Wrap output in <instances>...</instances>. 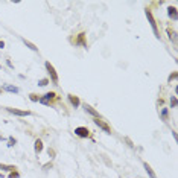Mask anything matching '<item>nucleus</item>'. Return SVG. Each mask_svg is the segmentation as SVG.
<instances>
[{"mask_svg": "<svg viewBox=\"0 0 178 178\" xmlns=\"http://www.w3.org/2000/svg\"><path fill=\"white\" fill-rule=\"evenodd\" d=\"M58 101H60V95L55 93V91H49V93H46V95L40 96L38 102H41V104H44V105H49V107H55V104Z\"/></svg>", "mask_w": 178, "mask_h": 178, "instance_id": "1", "label": "nucleus"}, {"mask_svg": "<svg viewBox=\"0 0 178 178\" xmlns=\"http://www.w3.org/2000/svg\"><path fill=\"white\" fill-rule=\"evenodd\" d=\"M145 15H146V19H148V21H149V24H151V28H152V30H154V35L160 40V38H161V34H160V29H158V23H157V20H155L152 11H151L149 8H145Z\"/></svg>", "mask_w": 178, "mask_h": 178, "instance_id": "2", "label": "nucleus"}, {"mask_svg": "<svg viewBox=\"0 0 178 178\" xmlns=\"http://www.w3.org/2000/svg\"><path fill=\"white\" fill-rule=\"evenodd\" d=\"M70 43L73 46H82V47H87V35L85 32H79L73 37H70Z\"/></svg>", "mask_w": 178, "mask_h": 178, "instance_id": "3", "label": "nucleus"}, {"mask_svg": "<svg viewBox=\"0 0 178 178\" xmlns=\"http://www.w3.org/2000/svg\"><path fill=\"white\" fill-rule=\"evenodd\" d=\"M44 67H46L47 73H49V81H52L55 85H58V82H60V79H58V73H56V69L53 67V66L49 63V61H46L44 63Z\"/></svg>", "mask_w": 178, "mask_h": 178, "instance_id": "4", "label": "nucleus"}, {"mask_svg": "<svg viewBox=\"0 0 178 178\" xmlns=\"http://www.w3.org/2000/svg\"><path fill=\"white\" fill-rule=\"evenodd\" d=\"M8 113L14 114V116H20V117H28V116H32V111L28 110H20V108H12V107H6L5 108Z\"/></svg>", "mask_w": 178, "mask_h": 178, "instance_id": "5", "label": "nucleus"}, {"mask_svg": "<svg viewBox=\"0 0 178 178\" xmlns=\"http://www.w3.org/2000/svg\"><path fill=\"white\" fill-rule=\"evenodd\" d=\"M75 134L78 137H81V139H91V131L88 130L87 126H78L76 130H75Z\"/></svg>", "mask_w": 178, "mask_h": 178, "instance_id": "6", "label": "nucleus"}, {"mask_svg": "<svg viewBox=\"0 0 178 178\" xmlns=\"http://www.w3.org/2000/svg\"><path fill=\"white\" fill-rule=\"evenodd\" d=\"M93 122H95V123L101 128L102 131H105L107 134H111V126L108 125V123H107V120H104V117H99V119L93 117Z\"/></svg>", "mask_w": 178, "mask_h": 178, "instance_id": "7", "label": "nucleus"}, {"mask_svg": "<svg viewBox=\"0 0 178 178\" xmlns=\"http://www.w3.org/2000/svg\"><path fill=\"white\" fill-rule=\"evenodd\" d=\"M82 107H84V110L87 111L88 114H91L93 117H96V119H99V117H102V114L99 113V111H97L95 107H91L90 104H82Z\"/></svg>", "mask_w": 178, "mask_h": 178, "instance_id": "8", "label": "nucleus"}, {"mask_svg": "<svg viewBox=\"0 0 178 178\" xmlns=\"http://www.w3.org/2000/svg\"><path fill=\"white\" fill-rule=\"evenodd\" d=\"M167 15L172 21H177L178 20V9L175 6H167Z\"/></svg>", "mask_w": 178, "mask_h": 178, "instance_id": "9", "label": "nucleus"}, {"mask_svg": "<svg viewBox=\"0 0 178 178\" xmlns=\"http://www.w3.org/2000/svg\"><path fill=\"white\" fill-rule=\"evenodd\" d=\"M67 99H69L70 104H72L73 108H78V107L81 105V101H79V97L75 96V95H72V93H70V95H67Z\"/></svg>", "mask_w": 178, "mask_h": 178, "instance_id": "10", "label": "nucleus"}, {"mask_svg": "<svg viewBox=\"0 0 178 178\" xmlns=\"http://www.w3.org/2000/svg\"><path fill=\"white\" fill-rule=\"evenodd\" d=\"M2 91H9V93H20V88L15 85H11V84H3Z\"/></svg>", "mask_w": 178, "mask_h": 178, "instance_id": "11", "label": "nucleus"}, {"mask_svg": "<svg viewBox=\"0 0 178 178\" xmlns=\"http://www.w3.org/2000/svg\"><path fill=\"white\" fill-rule=\"evenodd\" d=\"M34 148H35V154H41V151L44 148V143H43V139H37L35 140V145H34Z\"/></svg>", "mask_w": 178, "mask_h": 178, "instance_id": "12", "label": "nucleus"}, {"mask_svg": "<svg viewBox=\"0 0 178 178\" xmlns=\"http://www.w3.org/2000/svg\"><path fill=\"white\" fill-rule=\"evenodd\" d=\"M143 167H145L146 173H148V175H149V178H157V175H155V172H154V169L151 167V164H149V163L143 161Z\"/></svg>", "mask_w": 178, "mask_h": 178, "instance_id": "13", "label": "nucleus"}, {"mask_svg": "<svg viewBox=\"0 0 178 178\" xmlns=\"http://www.w3.org/2000/svg\"><path fill=\"white\" fill-rule=\"evenodd\" d=\"M0 169L5 172H11V171H15V169H19L17 166H14V164H5V163H0Z\"/></svg>", "mask_w": 178, "mask_h": 178, "instance_id": "14", "label": "nucleus"}, {"mask_svg": "<svg viewBox=\"0 0 178 178\" xmlns=\"http://www.w3.org/2000/svg\"><path fill=\"white\" fill-rule=\"evenodd\" d=\"M166 34H167V37L172 40L173 43H175V30H173V28H171V26H167V29H166Z\"/></svg>", "mask_w": 178, "mask_h": 178, "instance_id": "15", "label": "nucleus"}, {"mask_svg": "<svg viewBox=\"0 0 178 178\" xmlns=\"http://www.w3.org/2000/svg\"><path fill=\"white\" fill-rule=\"evenodd\" d=\"M160 114H161V119H163V122H167L169 120V111L166 107H163L161 111H160Z\"/></svg>", "mask_w": 178, "mask_h": 178, "instance_id": "16", "label": "nucleus"}, {"mask_svg": "<svg viewBox=\"0 0 178 178\" xmlns=\"http://www.w3.org/2000/svg\"><path fill=\"white\" fill-rule=\"evenodd\" d=\"M23 43H24V44H26V46H28L29 49H30V50H34V52H38V47L35 46L34 43H30L29 40H26V38H24V40H23Z\"/></svg>", "mask_w": 178, "mask_h": 178, "instance_id": "17", "label": "nucleus"}, {"mask_svg": "<svg viewBox=\"0 0 178 178\" xmlns=\"http://www.w3.org/2000/svg\"><path fill=\"white\" fill-rule=\"evenodd\" d=\"M20 175H21L20 171H19V169H15V171H11V172H9L8 178H20Z\"/></svg>", "mask_w": 178, "mask_h": 178, "instance_id": "18", "label": "nucleus"}, {"mask_svg": "<svg viewBox=\"0 0 178 178\" xmlns=\"http://www.w3.org/2000/svg\"><path fill=\"white\" fill-rule=\"evenodd\" d=\"M47 84H49V78H43V79H40V81H38L40 87H46Z\"/></svg>", "mask_w": 178, "mask_h": 178, "instance_id": "19", "label": "nucleus"}, {"mask_svg": "<svg viewBox=\"0 0 178 178\" xmlns=\"http://www.w3.org/2000/svg\"><path fill=\"white\" fill-rule=\"evenodd\" d=\"M29 99L34 101V102H38V101H40V95H37V93H30V95H29Z\"/></svg>", "mask_w": 178, "mask_h": 178, "instance_id": "20", "label": "nucleus"}, {"mask_svg": "<svg viewBox=\"0 0 178 178\" xmlns=\"http://www.w3.org/2000/svg\"><path fill=\"white\" fill-rule=\"evenodd\" d=\"M178 78V72H172L171 75H169V78H167V82H172L173 79H177Z\"/></svg>", "mask_w": 178, "mask_h": 178, "instance_id": "21", "label": "nucleus"}, {"mask_svg": "<svg viewBox=\"0 0 178 178\" xmlns=\"http://www.w3.org/2000/svg\"><path fill=\"white\" fill-rule=\"evenodd\" d=\"M178 105V101H177V96H171V108H175Z\"/></svg>", "mask_w": 178, "mask_h": 178, "instance_id": "22", "label": "nucleus"}, {"mask_svg": "<svg viewBox=\"0 0 178 178\" xmlns=\"http://www.w3.org/2000/svg\"><path fill=\"white\" fill-rule=\"evenodd\" d=\"M15 143H17V140L14 139V137H9V139H8V148H12Z\"/></svg>", "mask_w": 178, "mask_h": 178, "instance_id": "23", "label": "nucleus"}, {"mask_svg": "<svg viewBox=\"0 0 178 178\" xmlns=\"http://www.w3.org/2000/svg\"><path fill=\"white\" fill-rule=\"evenodd\" d=\"M47 152H49V155H50V158H55L56 152H55V151H53L52 148H49V149H47Z\"/></svg>", "mask_w": 178, "mask_h": 178, "instance_id": "24", "label": "nucleus"}, {"mask_svg": "<svg viewBox=\"0 0 178 178\" xmlns=\"http://www.w3.org/2000/svg\"><path fill=\"white\" fill-rule=\"evenodd\" d=\"M53 164L52 163H47V164H43V169H49V167H52Z\"/></svg>", "mask_w": 178, "mask_h": 178, "instance_id": "25", "label": "nucleus"}, {"mask_svg": "<svg viewBox=\"0 0 178 178\" xmlns=\"http://www.w3.org/2000/svg\"><path fill=\"white\" fill-rule=\"evenodd\" d=\"M5 47V41H2V40H0V49H3Z\"/></svg>", "mask_w": 178, "mask_h": 178, "instance_id": "26", "label": "nucleus"}, {"mask_svg": "<svg viewBox=\"0 0 178 178\" xmlns=\"http://www.w3.org/2000/svg\"><path fill=\"white\" fill-rule=\"evenodd\" d=\"M0 178H5V175H3V173H2V172H0Z\"/></svg>", "mask_w": 178, "mask_h": 178, "instance_id": "27", "label": "nucleus"}, {"mask_svg": "<svg viewBox=\"0 0 178 178\" xmlns=\"http://www.w3.org/2000/svg\"><path fill=\"white\" fill-rule=\"evenodd\" d=\"M0 140H5V137H3V136H0Z\"/></svg>", "mask_w": 178, "mask_h": 178, "instance_id": "28", "label": "nucleus"}, {"mask_svg": "<svg viewBox=\"0 0 178 178\" xmlns=\"http://www.w3.org/2000/svg\"><path fill=\"white\" fill-rule=\"evenodd\" d=\"M0 69H2V66H0Z\"/></svg>", "mask_w": 178, "mask_h": 178, "instance_id": "29", "label": "nucleus"}]
</instances>
